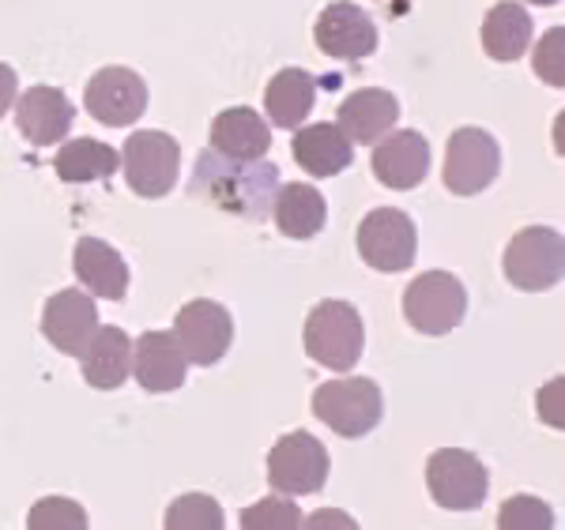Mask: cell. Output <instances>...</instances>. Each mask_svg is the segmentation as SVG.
I'll return each mask as SVG.
<instances>
[{
    "instance_id": "6da1fadb",
    "label": "cell",
    "mask_w": 565,
    "mask_h": 530,
    "mask_svg": "<svg viewBox=\"0 0 565 530\" xmlns=\"http://www.w3.org/2000/svg\"><path fill=\"white\" fill-rule=\"evenodd\" d=\"M189 188L218 212L238 215L245 223H264L276 204L279 170L264 159H226L218 151H200Z\"/></svg>"
},
{
    "instance_id": "7a4b0ae2",
    "label": "cell",
    "mask_w": 565,
    "mask_h": 530,
    "mask_svg": "<svg viewBox=\"0 0 565 530\" xmlns=\"http://www.w3.org/2000/svg\"><path fill=\"white\" fill-rule=\"evenodd\" d=\"M306 354L324 369L348 372L366 350V327L351 301H321L306 320Z\"/></svg>"
},
{
    "instance_id": "3957f363",
    "label": "cell",
    "mask_w": 565,
    "mask_h": 530,
    "mask_svg": "<svg viewBox=\"0 0 565 530\" xmlns=\"http://www.w3.org/2000/svg\"><path fill=\"white\" fill-rule=\"evenodd\" d=\"M381 414H385V396L370 377H340L313 391V418L348 441L370 436L381 425Z\"/></svg>"
},
{
    "instance_id": "277c9868",
    "label": "cell",
    "mask_w": 565,
    "mask_h": 530,
    "mask_svg": "<svg viewBox=\"0 0 565 530\" xmlns=\"http://www.w3.org/2000/svg\"><path fill=\"white\" fill-rule=\"evenodd\" d=\"M501 271H505L509 286L524 290V294H543L562 282L565 271V241L551 226H527L509 241L501 256Z\"/></svg>"
},
{
    "instance_id": "5b68a950",
    "label": "cell",
    "mask_w": 565,
    "mask_h": 530,
    "mask_svg": "<svg viewBox=\"0 0 565 530\" xmlns=\"http://www.w3.org/2000/svg\"><path fill=\"white\" fill-rule=\"evenodd\" d=\"M468 316V290L449 271H423L404 290V320L418 335H449Z\"/></svg>"
},
{
    "instance_id": "8992f818",
    "label": "cell",
    "mask_w": 565,
    "mask_h": 530,
    "mask_svg": "<svg viewBox=\"0 0 565 530\" xmlns=\"http://www.w3.org/2000/svg\"><path fill=\"white\" fill-rule=\"evenodd\" d=\"M418 230L415 218L399 207H377L359 223V256L381 275H399L415 263Z\"/></svg>"
},
{
    "instance_id": "52a82bcc",
    "label": "cell",
    "mask_w": 565,
    "mask_h": 530,
    "mask_svg": "<svg viewBox=\"0 0 565 530\" xmlns=\"http://www.w3.org/2000/svg\"><path fill=\"white\" fill-rule=\"evenodd\" d=\"M426 489L437 508L476 511L487 500L490 474L479 463V455L463 452V447H441L426 463Z\"/></svg>"
},
{
    "instance_id": "ba28073f",
    "label": "cell",
    "mask_w": 565,
    "mask_h": 530,
    "mask_svg": "<svg viewBox=\"0 0 565 530\" xmlns=\"http://www.w3.org/2000/svg\"><path fill=\"white\" fill-rule=\"evenodd\" d=\"M501 170V148L482 128H457L445 148L441 181L452 196H479L482 188L494 185Z\"/></svg>"
},
{
    "instance_id": "9c48e42d",
    "label": "cell",
    "mask_w": 565,
    "mask_h": 530,
    "mask_svg": "<svg viewBox=\"0 0 565 530\" xmlns=\"http://www.w3.org/2000/svg\"><path fill=\"white\" fill-rule=\"evenodd\" d=\"M178 140L167 132H132L125 140L121 166L125 181L136 196L143 199H162L170 196V188L178 185Z\"/></svg>"
},
{
    "instance_id": "30bf717a",
    "label": "cell",
    "mask_w": 565,
    "mask_h": 530,
    "mask_svg": "<svg viewBox=\"0 0 565 530\" xmlns=\"http://www.w3.org/2000/svg\"><path fill=\"white\" fill-rule=\"evenodd\" d=\"M268 482L282 497L321 493L328 482V452L313 433H287L268 452Z\"/></svg>"
},
{
    "instance_id": "8fae6325",
    "label": "cell",
    "mask_w": 565,
    "mask_h": 530,
    "mask_svg": "<svg viewBox=\"0 0 565 530\" xmlns=\"http://www.w3.org/2000/svg\"><path fill=\"white\" fill-rule=\"evenodd\" d=\"M174 339L193 365H215L226 358L234 343V320L218 301L196 298L185 309H178L174 320Z\"/></svg>"
},
{
    "instance_id": "7c38bea8",
    "label": "cell",
    "mask_w": 565,
    "mask_h": 530,
    "mask_svg": "<svg viewBox=\"0 0 565 530\" xmlns=\"http://www.w3.org/2000/svg\"><path fill=\"white\" fill-rule=\"evenodd\" d=\"M87 113L95 117L98 125L109 128H129L148 113V84L136 76L132 68H98L95 76L87 79Z\"/></svg>"
},
{
    "instance_id": "4fadbf2b",
    "label": "cell",
    "mask_w": 565,
    "mask_h": 530,
    "mask_svg": "<svg viewBox=\"0 0 565 530\" xmlns=\"http://www.w3.org/2000/svg\"><path fill=\"white\" fill-rule=\"evenodd\" d=\"M317 50L332 61H362L377 53V26L359 4L351 0H332L313 23Z\"/></svg>"
},
{
    "instance_id": "5bb4252c",
    "label": "cell",
    "mask_w": 565,
    "mask_h": 530,
    "mask_svg": "<svg viewBox=\"0 0 565 530\" xmlns=\"http://www.w3.org/2000/svg\"><path fill=\"white\" fill-rule=\"evenodd\" d=\"M98 332V309L87 290H57L42 309V335L65 358H79Z\"/></svg>"
},
{
    "instance_id": "9a60e30c",
    "label": "cell",
    "mask_w": 565,
    "mask_h": 530,
    "mask_svg": "<svg viewBox=\"0 0 565 530\" xmlns=\"http://www.w3.org/2000/svg\"><path fill=\"white\" fill-rule=\"evenodd\" d=\"M373 177L381 181L385 188H396V192H407L415 185H423L426 173H430V143L426 136L412 132H385L377 143H373Z\"/></svg>"
},
{
    "instance_id": "2e32d148",
    "label": "cell",
    "mask_w": 565,
    "mask_h": 530,
    "mask_svg": "<svg viewBox=\"0 0 565 530\" xmlns=\"http://www.w3.org/2000/svg\"><path fill=\"white\" fill-rule=\"evenodd\" d=\"M76 109L57 87H26V95H15V128L31 148H53L68 136Z\"/></svg>"
},
{
    "instance_id": "e0dca14e",
    "label": "cell",
    "mask_w": 565,
    "mask_h": 530,
    "mask_svg": "<svg viewBox=\"0 0 565 530\" xmlns=\"http://www.w3.org/2000/svg\"><path fill=\"white\" fill-rule=\"evenodd\" d=\"M185 354L174 332H143L132 346V377L151 396H167L185 383Z\"/></svg>"
},
{
    "instance_id": "ac0fdd59",
    "label": "cell",
    "mask_w": 565,
    "mask_h": 530,
    "mask_svg": "<svg viewBox=\"0 0 565 530\" xmlns=\"http://www.w3.org/2000/svg\"><path fill=\"white\" fill-rule=\"evenodd\" d=\"M72 268H76L79 286H84L90 298L121 301L129 294V263L121 260V252H117L114 245L98 241V237H79Z\"/></svg>"
},
{
    "instance_id": "d6986e66",
    "label": "cell",
    "mask_w": 565,
    "mask_h": 530,
    "mask_svg": "<svg viewBox=\"0 0 565 530\" xmlns=\"http://www.w3.org/2000/svg\"><path fill=\"white\" fill-rule=\"evenodd\" d=\"M396 121H399L396 95H392V90H381V87L354 90V95L343 98L340 113H335L340 132L348 136L351 143H362V148H366V143H377Z\"/></svg>"
},
{
    "instance_id": "ffe728a7",
    "label": "cell",
    "mask_w": 565,
    "mask_h": 530,
    "mask_svg": "<svg viewBox=\"0 0 565 530\" xmlns=\"http://www.w3.org/2000/svg\"><path fill=\"white\" fill-rule=\"evenodd\" d=\"M290 154L309 177H335L354 162V143L340 132V125H298L295 140H290Z\"/></svg>"
},
{
    "instance_id": "44dd1931",
    "label": "cell",
    "mask_w": 565,
    "mask_h": 530,
    "mask_svg": "<svg viewBox=\"0 0 565 530\" xmlns=\"http://www.w3.org/2000/svg\"><path fill=\"white\" fill-rule=\"evenodd\" d=\"M79 365H84L79 372H84V380L90 383V388H98V391L121 388V383L129 380V372H132L129 335H125L117 324H109V327L98 324V332L90 335L87 350L79 354Z\"/></svg>"
},
{
    "instance_id": "7402d4cb",
    "label": "cell",
    "mask_w": 565,
    "mask_h": 530,
    "mask_svg": "<svg viewBox=\"0 0 565 530\" xmlns=\"http://www.w3.org/2000/svg\"><path fill=\"white\" fill-rule=\"evenodd\" d=\"M271 148L268 121L249 106H234L212 121V151L226 159H264Z\"/></svg>"
},
{
    "instance_id": "603a6c76",
    "label": "cell",
    "mask_w": 565,
    "mask_h": 530,
    "mask_svg": "<svg viewBox=\"0 0 565 530\" xmlns=\"http://www.w3.org/2000/svg\"><path fill=\"white\" fill-rule=\"evenodd\" d=\"M271 215H276V226L282 237H295V241H309L324 230L328 223V204L321 196V188L313 185H279L276 204H271Z\"/></svg>"
},
{
    "instance_id": "cb8c5ba5",
    "label": "cell",
    "mask_w": 565,
    "mask_h": 530,
    "mask_svg": "<svg viewBox=\"0 0 565 530\" xmlns=\"http://www.w3.org/2000/svg\"><path fill=\"white\" fill-rule=\"evenodd\" d=\"M532 45V15L527 8L513 4V0H501L487 12L482 20V50L487 57H494L501 64H513L521 61Z\"/></svg>"
},
{
    "instance_id": "d4e9b609",
    "label": "cell",
    "mask_w": 565,
    "mask_h": 530,
    "mask_svg": "<svg viewBox=\"0 0 565 530\" xmlns=\"http://www.w3.org/2000/svg\"><path fill=\"white\" fill-rule=\"evenodd\" d=\"M317 106V79L302 68H282L264 90V109L276 128H298Z\"/></svg>"
},
{
    "instance_id": "484cf974",
    "label": "cell",
    "mask_w": 565,
    "mask_h": 530,
    "mask_svg": "<svg viewBox=\"0 0 565 530\" xmlns=\"http://www.w3.org/2000/svg\"><path fill=\"white\" fill-rule=\"evenodd\" d=\"M121 154L117 148H109L103 140H72L57 151L53 170L65 185H87V181H106L117 173Z\"/></svg>"
},
{
    "instance_id": "4316f807",
    "label": "cell",
    "mask_w": 565,
    "mask_h": 530,
    "mask_svg": "<svg viewBox=\"0 0 565 530\" xmlns=\"http://www.w3.org/2000/svg\"><path fill=\"white\" fill-rule=\"evenodd\" d=\"M167 530H223L226 516L218 508V500L204 497V493H189V497H178L174 505L167 508V519H162Z\"/></svg>"
},
{
    "instance_id": "83f0119b",
    "label": "cell",
    "mask_w": 565,
    "mask_h": 530,
    "mask_svg": "<svg viewBox=\"0 0 565 530\" xmlns=\"http://www.w3.org/2000/svg\"><path fill=\"white\" fill-rule=\"evenodd\" d=\"M26 527L31 530H87L90 519L87 511L68 497H45L31 508L26 516Z\"/></svg>"
},
{
    "instance_id": "f1b7e54d",
    "label": "cell",
    "mask_w": 565,
    "mask_h": 530,
    "mask_svg": "<svg viewBox=\"0 0 565 530\" xmlns=\"http://www.w3.org/2000/svg\"><path fill=\"white\" fill-rule=\"evenodd\" d=\"M242 527L245 530H298L302 527V511L290 505L287 497H264L242 511Z\"/></svg>"
},
{
    "instance_id": "f546056e",
    "label": "cell",
    "mask_w": 565,
    "mask_h": 530,
    "mask_svg": "<svg viewBox=\"0 0 565 530\" xmlns=\"http://www.w3.org/2000/svg\"><path fill=\"white\" fill-rule=\"evenodd\" d=\"M498 527L501 530H551L554 527V511L551 505L535 497H509L498 511Z\"/></svg>"
},
{
    "instance_id": "4dcf8cb0",
    "label": "cell",
    "mask_w": 565,
    "mask_h": 530,
    "mask_svg": "<svg viewBox=\"0 0 565 530\" xmlns=\"http://www.w3.org/2000/svg\"><path fill=\"white\" fill-rule=\"evenodd\" d=\"M565 31L562 26H551V31L540 39V50H535V76L551 87H562L565 84Z\"/></svg>"
},
{
    "instance_id": "1f68e13d",
    "label": "cell",
    "mask_w": 565,
    "mask_h": 530,
    "mask_svg": "<svg viewBox=\"0 0 565 530\" xmlns=\"http://www.w3.org/2000/svg\"><path fill=\"white\" fill-rule=\"evenodd\" d=\"M15 95H20V79H15V68L0 64V117L15 106Z\"/></svg>"
},
{
    "instance_id": "d6a6232c",
    "label": "cell",
    "mask_w": 565,
    "mask_h": 530,
    "mask_svg": "<svg viewBox=\"0 0 565 530\" xmlns=\"http://www.w3.org/2000/svg\"><path fill=\"white\" fill-rule=\"evenodd\" d=\"M328 523H343V527H351L343 511H317V516H309V527H328Z\"/></svg>"
},
{
    "instance_id": "836d02e7",
    "label": "cell",
    "mask_w": 565,
    "mask_h": 530,
    "mask_svg": "<svg viewBox=\"0 0 565 530\" xmlns=\"http://www.w3.org/2000/svg\"><path fill=\"white\" fill-rule=\"evenodd\" d=\"M527 4H540V8H551V4H558V0H527Z\"/></svg>"
}]
</instances>
